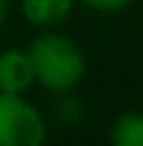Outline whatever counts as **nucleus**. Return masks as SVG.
Wrapping results in <instances>:
<instances>
[{
    "label": "nucleus",
    "mask_w": 143,
    "mask_h": 146,
    "mask_svg": "<svg viewBox=\"0 0 143 146\" xmlns=\"http://www.w3.org/2000/svg\"><path fill=\"white\" fill-rule=\"evenodd\" d=\"M33 82H36V74H33L28 51L8 49L0 54V92L23 95Z\"/></svg>",
    "instance_id": "3"
},
{
    "label": "nucleus",
    "mask_w": 143,
    "mask_h": 146,
    "mask_svg": "<svg viewBox=\"0 0 143 146\" xmlns=\"http://www.w3.org/2000/svg\"><path fill=\"white\" fill-rule=\"evenodd\" d=\"M110 136H113L115 146H143V113L118 115Z\"/></svg>",
    "instance_id": "5"
},
{
    "label": "nucleus",
    "mask_w": 143,
    "mask_h": 146,
    "mask_svg": "<svg viewBox=\"0 0 143 146\" xmlns=\"http://www.w3.org/2000/svg\"><path fill=\"white\" fill-rule=\"evenodd\" d=\"M8 3H10V0H0V26H3V21H5V13H8Z\"/></svg>",
    "instance_id": "7"
},
{
    "label": "nucleus",
    "mask_w": 143,
    "mask_h": 146,
    "mask_svg": "<svg viewBox=\"0 0 143 146\" xmlns=\"http://www.w3.org/2000/svg\"><path fill=\"white\" fill-rule=\"evenodd\" d=\"M46 139L41 113L13 92H0V146H38Z\"/></svg>",
    "instance_id": "2"
},
{
    "label": "nucleus",
    "mask_w": 143,
    "mask_h": 146,
    "mask_svg": "<svg viewBox=\"0 0 143 146\" xmlns=\"http://www.w3.org/2000/svg\"><path fill=\"white\" fill-rule=\"evenodd\" d=\"M133 0H82V5H87L90 10L97 13H118L123 8H128Z\"/></svg>",
    "instance_id": "6"
},
{
    "label": "nucleus",
    "mask_w": 143,
    "mask_h": 146,
    "mask_svg": "<svg viewBox=\"0 0 143 146\" xmlns=\"http://www.w3.org/2000/svg\"><path fill=\"white\" fill-rule=\"evenodd\" d=\"M72 5L74 0H20L26 21L41 28H51L61 23L72 13Z\"/></svg>",
    "instance_id": "4"
},
{
    "label": "nucleus",
    "mask_w": 143,
    "mask_h": 146,
    "mask_svg": "<svg viewBox=\"0 0 143 146\" xmlns=\"http://www.w3.org/2000/svg\"><path fill=\"white\" fill-rule=\"evenodd\" d=\"M36 80L51 92H69L84 77V56L79 46L61 33H43L28 49Z\"/></svg>",
    "instance_id": "1"
}]
</instances>
